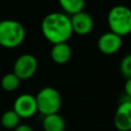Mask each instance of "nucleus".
<instances>
[{
    "mask_svg": "<svg viewBox=\"0 0 131 131\" xmlns=\"http://www.w3.org/2000/svg\"><path fill=\"white\" fill-rule=\"evenodd\" d=\"M12 110L20 119L32 118L38 112L35 96L29 93H23L18 95L13 102Z\"/></svg>",
    "mask_w": 131,
    "mask_h": 131,
    "instance_id": "423d86ee",
    "label": "nucleus"
},
{
    "mask_svg": "<svg viewBox=\"0 0 131 131\" xmlns=\"http://www.w3.org/2000/svg\"><path fill=\"white\" fill-rule=\"evenodd\" d=\"M41 32L52 44L67 42L73 35L71 17L64 12H50L41 21Z\"/></svg>",
    "mask_w": 131,
    "mask_h": 131,
    "instance_id": "f257e3e1",
    "label": "nucleus"
},
{
    "mask_svg": "<svg viewBox=\"0 0 131 131\" xmlns=\"http://www.w3.org/2000/svg\"><path fill=\"white\" fill-rule=\"evenodd\" d=\"M106 21L111 32L121 37L131 34V8L122 4L113 6L107 12Z\"/></svg>",
    "mask_w": 131,
    "mask_h": 131,
    "instance_id": "f03ea898",
    "label": "nucleus"
},
{
    "mask_svg": "<svg viewBox=\"0 0 131 131\" xmlns=\"http://www.w3.org/2000/svg\"><path fill=\"white\" fill-rule=\"evenodd\" d=\"M70 17H71L73 33L80 36H85L91 33V31L93 30L94 21L92 16L88 12L82 10L71 15Z\"/></svg>",
    "mask_w": 131,
    "mask_h": 131,
    "instance_id": "1a4fd4ad",
    "label": "nucleus"
},
{
    "mask_svg": "<svg viewBox=\"0 0 131 131\" xmlns=\"http://www.w3.org/2000/svg\"><path fill=\"white\" fill-rule=\"evenodd\" d=\"M13 131H34V130H33V128L30 125H28V124H20L19 123L13 129Z\"/></svg>",
    "mask_w": 131,
    "mask_h": 131,
    "instance_id": "f3484780",
    "label": "nucleus"
},
{
    "mask_svg": "<svg viewBox=\"0 0 131 131\" xmlns=\"http://www.w3.org/2000/svg\"><path fill=\"white\" fill-rule=\"evenodd\" d=\"M127 97V96H126ZM114 125L119 131L131 130V99H122L114 115Z\"/></svg>",
    "mask_w": 131,
    "mask_h": 131,
    "instance_id": "0eeeda50",
    "label": "nucleus"
},
{
    "mask_svg": "<svg viewBox=\"0 0 131 131\" xmlns=\"http://www.w3.org/2000/svg\"><path fill=\"white\" fill-rule=\"evenodd\" d=\"M43 131H64L66 120L58 113L44 116L42 120Z\"/></svg>",
    "mask_w": 131,
    "mask_h": 131,
    "instance_id": "9b49d317",
    "label": "nucleus"
},
{
    "mask_svg": "<svg viewBox=\"0 0 131 131\" xmlns=\"http://www.w3.org/2000/svg\"><path fill=\"white\" fill-rule=\"evenodd\" d=\"M122 44H123L122 37L111 31L100 35L97 40L98 50L105 55H112L117 53L121 49Z\"/></svg>",
    "mask_w": 131,
    "mask_h": 131,
    "instance_id": "6e6552de",
    "label": "nucleus"
},
{
    "mask_svg": "<svg viewBox=\"0 0 131 131\" xmlns=\"http://www.w3.org/2000/svg\"><path fill=\"white\" fill-rule=\"evenodd\" d=\"M124 90H125L126 96L131 99V78H127L124 85Z\"/></svg>",
    "mask_w": 131,
    "mask_h": 131,
    "instance_id": "dca6fc26",
    "label": "nucleus"
},
{
    "mask_svg": "<svg viewBox=\"0 0 131 131\" xmlns=\"http://www.w3.org/2000/svg\"><path fill=\"white\" fill-rule=\"evenodd\" d=\"M37 111L43 116L58 113L61 106V95L59 91L53 87L47 86L41 88L35 95Z\"/></svg>",
    "mask_w": 131,
    "mask_h": 131,
    "instance_id": "20e7f679",
    "label": "nucleus"
},
{
    "mask_svg": "<svg viewBox=\"0 0 131 131\" xmlns=\"http://www.w3.org/2000/svg\"><path fill=\"white\" fill-rule=\"evenodd\" d=\"M51 59L58 64H63L68 62L72 57V48L67 42L56 43L52 45L50 50Z\"/></svg>",
    "mask_w": 131,
    "mask_h": 131,
    "instance_id": "9d476101",
    "label": "nucleus"
},
{
    "mask_svg": "<svg viewBox=\"0 0 131 131\" xmlns=\"http://www.w3.org/2000/svg\"><path fill=\"white\" fill-rule=\"evenodd\" d=\"M20 84V79L14 73H7L5 74L0 81L1 88L6 92H13L15 91Z\"/></svg>",
    "mask_w": 131,
    "mask_h": 131,
    "instance_id": "f8f14e48",
    "label": "nucleus"
},
{
    "mask_svg": "<svg viewBox=\"0 0 131 131\" xmlns=\"http://www.w3.org/2000/svg\"><path fill=\"white\" fill-rule=\"evenodd\" d=\"M26 38L24 26L14 19L0 20V45L5 48L19 46Z\"/></svg>",
    "mask_w": 131,
    "mask_h": 131,
    "instance_id": "7ed1b4c3",
    "label": "nucleus"
},
{
    "mask_svg": "<svg viewBox=\"0 0 131 131\" xmlns=\"http://www.w3.org/2000/svg\"><path fill=\"white\" fill-rule=\"evenodd\" d=\"M19 121H20V118L17 116V114L13 110H8L4 112L0 119V123L2 127H4L5 129H11V130H13L19 124Z\"/></svg>",
    "mask_w": 131,
    "mask_h": 131,
    "instance_id": "4468645a",
    "label": "nucleus"
},
{
    "mask_svg": "<svg viewBox=\"0 0 131 131\" xmlns=\"http://www.w3.org/2000/svg\"><path fill=\"white\" fill-rule=\"evenodd\" d=\"M38 69L37 58L30 53H25L19 55L13 64V72L19 79L27 80L32 78Z\"/></svg>",
    "mask_w": 131,
    "mask_h": 131,
    "instance_id": "39448f33",
    "label": "nucleus"
},
{
    "mask_svg": "<svg viewBox=\"0 0 131 131\" xmlns=\"http://www.w3.org/2000/svg\"><path fill=\"white\" fill-rule=\"evenodd\" d=\"M58 3L68 15H73L82 11L85 6V0H58Z\"/></svg>",
    "mask_w": 131,
    "mask_h": 131,
    "instance_id": "ddd939ff",
    "label": "nucleus"
},
{
    "mask_svg": "<svg viewBox=\"0 0 131 131\" xmlns=\"http://www.w3.org/2000/svg\"><path fill=\"white\" fill-rule=\"evenodd\" d=\"M120 72L125 78H131V53L126 54L120 62Z\"/></svg>",
    "mask_w": 131,
    "mask_h": 131,
    "instance_id": "2eb2a0df",
    "label": "nucleus"
}]
</instances>
